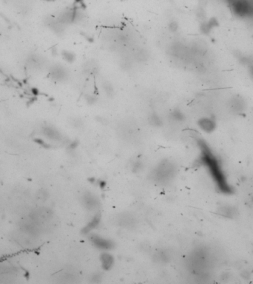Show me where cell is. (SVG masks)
Instances as JSON below:
<instances>
[{
    "label": "cell",
    "mask_w": 253,
    "mask_h": 284,
    "mask_svg": "<svg viewBox=\"0 0 253 284\" xmlns=\"http://www.w3.org/2000/svg\"><path fill=\"white\" fill-rule=\"evenodd\" d=\"M198 144L201 150L200 159L201 163L208 169L219 190L224 193H231L232 189L226 181L218 160L213 155L210 147L203 140H198Z\"/></svg>",
    "instance_id": "cell-1"
},
{
    "label": "cell",
    "mask_w": 253,
    "mask_h": 284,
    "mask_svg": "<svg viewBox=\"0 0 253 284\" xmlns=\"http://www.w3.org/2000/svg\"><path fill=\"white\" fill-rule=\"evenodd\" d=\"M176 166L171 161L165 160L159 164L152 173V177L155 182L160 184L169 183L175 177Z\"/></svg>",
    "instance_id": "cell-2"
},
{
    "label": "cell",
    "mask_w": 253,
    "mask_h": 284,
    "mask_svg": "<svg viewBox=\"0 0 253 284\" xmlns=\"http://www.w3.org/2000/svg\"><path fill=\"white\" fill-rule=\"evenodd\" d=\"M91 241L96 248L104 251H109L114 248V244L110 240L104 238V237L98 235H92L90 237Z\"/></svg>",
    "instance_id": "cell-3"
},
{
    "label": "cell",
    "mask_w": 253,
    "mask_h": 284,
    "mask_svg": "<svg viewBox=\"0 0 253 284\" xmlns=\"http://www.w3.org/2000/svg\"><path fill=\"white\" fill-rule=\"evenodd\" d=\"M199 127L203 131L206 133L213 132L215 128V122L213 118H201L198 122Z\"/></svg>",
    "instance_id": "cell-4"
},
{
    "label": "cell",
    "mask_w": 253,
    "mask_h": 284,
    "mask_svg": "<svg viewBox=\"0 0 253 284\" xmlns=\"http://www.w3.org/2000/svg\"><path fill=\"white\" fill-rule=\"evenodd\" d=\"M100 260L102 263V268L104 270H110L114 264V257L108 252H104L100 257Z\"/></svg>",
    "instance_id": "cell-5"
},
{
    "label": "cell",
    "mask_w": 253,
    "mask_h": 284,
    "mask_svg": "<svg viewBox=\"0 0 253 284\" xmlns=\"http://www.w3.org/2000/svg\"><path fill=\"white\" fill-rule=\"evenodd\" d=\"M83 203H84V206L86 208L89 209H94L98 206V200L95 198L93 195L91 193H86L85 195L83 196Z\"/></svg>",
    "instance_id": "cell-6"
},
{
    "label": "cell",
    "mask_w": 253,
    "mask_h": 284,
    "mask_svg": "<svg viewBox=\"0 0 253 284\" xmlns=\"http://www.w3.org/2000/svg\"><path fill=\"white\" fill-rule=\"evenodd\" d=\"M100 221H101L100 215L99 214L95 215L94 217L92 218L91 221L87 223V225L84 227V229L83 230L82 232L85 234L90 233L92 230H93L94 229H95L97 226H99V223H100Z\"/></svg>",
    "instance_id": "cell-7"
},
{
    "label": "cell",
    "mask_w": 253,
    "mask_h": 284,
    "mask_svg": "<svg viewBox=\"0 0 253 284\" xmlns=\"http://www.w3.org/2000/svg\"><path fill=\"white\" fill-rule=\"evenodd\" d=\"M53 78L55 79L59 80V81H62L67 77V72L62 67H54V70L51 71Z\"/></svg>",
    "instance_id": "cell-8"
},
{
    "label": "cell",
    "mask_w": 253,
    "mask_h": 284,
    "mask_svg": "<svg viewBox=\"0 0 253 284\" xmlns=\"http://www.w3.org/2000/svg\"><path fill=\"white\" fill-rule=\"evenodd\" d=\"M45 131L46 132V135H47V136L51 138H54V139H58V138H60L59 133L54 129L47 128Z\"/></svg>",
    "instance_id": "cell-9"
},
{
    "label": "cell",
    "mask_w": 253,
    "mask_h": 284,
    "mask_svg": "<svg viewBox=\"0 0 253 284\" xmlns=\"http://www.w3.org/2000/svg\"><path fill=\"white\" fill-rule=\"evenodd\" d=\"M171 116H172L173 119L176 121H181L184 120V118L183 113L178 110H175L174 112H173L172 114H171Z\"/></svg>",
    "instance_id": "cell-10"
},
{
    "label": "cell",
    "mask_w": 253,
    "mask_h": 284,
    "mask_svg": "<svg viewBox=\"0 0 253 284\" xmlns=\"http://www.w3.org/2000/svg\"><path fill=\"white\" fill-rule=\"evenodd\" d=\"M150 122L152 124V125L157 127V126L161 125L162 121L158 115L154 114V115H152L151 117L150 118Z\"/></svg>",
    "instance_id": "cell-11"
},
{
    "label": "cell",
    "mask_w": 253,
    "mask_h": 284,
    "mask_svg": "<svg viewBox=\"0 0 253 284\" xmlns=\"http://www.w3.org/2000/svg\"><path fill=\"white\" fill-rule=\"evenodd\" d=\"M63 57L67 62H72L75 60V55L71 52H69V51H65V52H64Z\"/></svg>",
    "instance_id": "cell-12"
},
{
    "label": "cell",
    "mask_w": 253,
    "mask_h": 284,
    "mask_svg": "<svg viewBox=\"0 0 253 284\" xmlns=\"http://www.w3.org/2000/svg\"><path fill=\"white\" fill-rule=\"evenodd\" d=\"M169 31L173 32V33H176L178 29V24H177L176 22H170L169 24Z\"/></svg>",
    "instance_id": "cell-13"
},
{
    "label": "cell",
    "mask_w": 253,
    "mask_h": 284,
    "mask_svg": "<svg viewBox=\"0 0 253 284\" xmlns=\"http://www.w3.org/2000/svg\"><path fill=\"white\" fill-rule=\"evenodd\" d=\"M104 91L106 92L107 94H111V93L113 91V88L111 87V85H110L109 83H107V84H104Z\"/></svg>",
    "instance_id": "cell-14"
}]
</instances>
